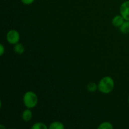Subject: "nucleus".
Masks as SVG:
<instances>
[{"mask_svg":"<svg viewBox=\"0 0 129 129\" xmlns=\"http://www.w3.org/2000/svg\"><path fill=\"white\" fill-rule=\"evenodd\" d=\"M21 1L22 2L23 4L25 5H31L32 3H34L35 0H21Z\"/></svg>","mask_w":129,"mask_h":129,"instance_id":"13","label":"nucleus"},{"mask_svg":"<svg viewBox=\"0 0 129 129\" xmlns=\"http://www.w3.org/2000/svg\"><path fill=\"white\" fill-rule=\"evenodd\" d=\"M20 39V34L15 30H10L6 34V40L9 44L15 45L19 42Z\"/></svg>","mask_w":129,"mask_h":129,"instance_id":"3","label":"nucleus"},{"mask_svg":"<svg viewBox=\"0 0 129 129\" xmlns=\"http://www.w3.org/2000/svg\"><path fill=\"white\" fill-rule=\"evenodd\" d=\"M128 103H129V96H128Z\"/></svg>","mask_w":129,"mask_h":129,"instance_id":"15","label":"nucleus"},{"mask_svg":"<svg viewBox=\"0 0 129 129\" xmlns=\"http://www.w3.org/2000/svg\"><path fill=\"white\" fill-rule=\"evenodd\" d=\"M120 13L125 20L129 21V1H124L120 7Z\"/></svg>","mask_w":129,"mask_h":129,"instance_id":"4","label":"nucleus"},{"mask_svg":"<svg viewBox=\"0 0 129 129\" xmlns=\"http://www.w3.org/2000/svg\"><path fill=\"white\" fill-rule=\"evenodd\" d=\"M120 32L123 34H129V21L125 20L122 26L119 28Z\"/></svg>","mask_w":129,"mask_h":129,"instance_id":"8","label":"nucleus"},{"mask_svg":"<svg viewBox=\"0 0 129 129\" xmlns=\"http://www.w3.org/2000/svg\"><path fill=\"white\" fill-rule=\"evenodd\" d=\"M113 126L110 122H104L99 125L98 129H113Z\"/></svg>","mask_w":129,"mask_h":129,"instance_id":"10","label":"nucleus"},{"mask_svg":"<svg viewBox=\"0 0 129 129\" xmlns=\"http://www.w3.org/2000/svg\"><path fill=\"white\" fill-rule=\"evenodd\" d=\"M125 21V19L123 18V16L121 15H117V16H114L112 19V23L115 27H118L120 28L122 26V24L124 23V21Z\"/></svg>","mask_w":129,"mask_h":129,"instance_id":"5","label":"nucleus"},{"mask_svg":"<svg viewBox=\"0 0 129 129\" xmlns=\"http://www.w3.org/2000/svg\"><path fill=\"white\" fill-rule=\"evenodd\" d=\"M5 52V48L2 44H0V55L2 56Z\"/></svg>","mask_w":129,"mask_h":129,"instance_id":"14","label":"nucleus"},{"mask_svg":"<svg viewBox=\"0 0 129 129\" xmlns=\"http://www.w3.org/2000/svg\"><path fill=\"white\" fill-rule=\"evenodd\" d=\"M87 89L89 92H94L98 89V84H96L94 82L89 83L87 85Z\"/></svg>","mask_w":129,"mask_h":129,"instance_id":"11","label":"nucleus"},{"mask_svg":"<svg viewBox=\"0 0 129 129\" xmlns=\"http://www.w3.org/2000/svg\"><path fill=\"white\" fill-rule=\"evenodd\" d=\"M13 50L16 54H18V55H21V54H23L24 53L25 49V47L23 46V45L22 44L18 42L16 44H15V45H14Z\"/></svg>","mask_w":129,"mask_h":129,"instance_id":"7","label":"nucleus"},{"mask_svg":"<svg viewBox=\"0 0 129 129\" xmlns=\"http://www.w3.org/2000/svg\"><path fill=\"white\" fill-rule=\"evenodd\" d=\"M64 128H65L64 125L62 122L58 121L51 123L49 127V128L50 129H64Z\"/></svg>","mask_w":129,"mask_h":129,"instance_id":"9","label":"nucleus"},{"mask_svg":"<svg viewBox=\"0 0 129 129\" xmlns=\"http://www.w3.org/2000/svg\"><path fill=\"white\" fill-rule=\"evenodd\" d=\"M23 104L27 108H33L38 103V96L36 93L31 91H28L24 94L23 97Z\"/></svg>","mask_w":129,"mask_h":129,"instance_id":"2","label":"nucleus"},{"mask_svg":"<svg viewBox=\"0 0 129 129\" xmlns=\"http://www.w3.org/2000/svg\"><path fill=\"white\" fill-rule=\"evenodd\" d=\"M49 127L46 125L42 122H37L31 126L32 129H47Z\"/></svg>","mask_w":129,"mask_h":129,"instance_id":"12","label":"nucleus"},{"mask_svg":"<svg viewBox=\"0 0 129 129\" xmlns=\"http://www.w3.org/2000/svg\"><path fill=\"white\" fill-rule=\"evenodd\" d=\"M115 83L110 76H105L100 79L98 84V89L102 93L108 94L113 91Z\"/></svg>","mask_w":129,"mask_h":129,"instance_id":"1","label":"nucleus"},{"mask_svg":"<svg viewBox=\"0 0 129 129\" xmlns=\"http://www.w3.org/2000/svg\"><path fill=\"white\" fill-rule=\"evenodd\" d=\"M33 113L30 108H28V109L25 110L23 112L22 114H21V118H22L24 122H28L30 121L32 118Z\"/></svg>","mask_w":129,"mask_h":129,"instance_id":"6","label":"nucleus"}]
</instances>
